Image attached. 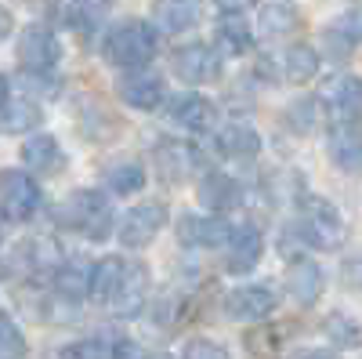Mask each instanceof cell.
I'll return each instance as SVG.
<instances>
[{
	"instance_id": "obj_1",
	"label": "cell",
	"mask_w": 362,
	"mask_h": 359,
	"mask_svg": "<svg viewBox=\"0 0 362 359\" xmlns=\"http://www.w3.org/2000/svg\"><path fill=\"white\" fill-rule=\"evenodd\" d=\"M148 283L153 280H148V268L141 261L109 254L90 268L87 297L95 305L109 309L112 316H138L148 302Z\"/></svg>"
},
{
	"instance_id": "obj_2",
	"label": "cell",
	"mask_w": 362,
	"mask_h": 359,
	"mask_svg": "<svg viewBox=\"0 0 362 359\" xmlns=\"http://www.w3.org/2000/svg\"><path fill=\"white\" fill-rule=\"evenodd\" d=\"M102 51H105V62L116 69H127V73L145 69L156 55V29L141 18H127L105 33Z\"/></svg>"
},
{
	"instance_id": "obj_3",
	"label": "cell",
	"mask_w": 362,
	"mask_h": 359,
	"mask_svg": "<svg viewBox=\"0 0 362 359\" xmlns=\"http://www.w3.org/2000/svg\"><path fill=\"white\" fill-rule=\"evenodd\" d=\"M62 225L80 232L90 244H102L112 236V203L105 193L98 189H76L66 203H62Z\"/></svg>"
},
{
	"instance_id": "obj_4",
	"label": "cell",
	"mask_w": 362,
	"mask_h": 359,
	"mask_svg": "<svg viewBox=\"0 0 362 359\" xmlns=\"http://www.w3.org/2000/svg\"><path fill=\"white\" fill-rule=\"evenodd\" d=\"M293 232L300 236V244L315 247V251H337L344 244V236H348L341 211L329 200H308Z\"/></svg>"
},
{
	"instance_id": "obj_5",
	"label": "cell",
	"mask_w": 362,
	"mask_h": 359,
	"mask_svg": "<svg viewBox=\"0 0 362 359\" xmlns=\"http://www.w3.org/2000/svg\"><path fill=\"white\" fill-rule=\"evenodd\" d=\"M40 211V186L29 171H0V218L4 222H29Z\"/></svg>"
},
{
	"instance_id": "obj_6",
	"label": "cell",
	"mask_w": 362,
	"mask_h": 359,
	"mask_svg": "<svg viewBox=\"0 0 362 359\" xmlns=\"http://www.w3.org/2000/svg\"><path fill=\"white\" fill-rule=\"evenodd\" d=\"M170 211H167V203L163 200H145V203H134L131 211L119 218L116 225V239L124 244L127 251H141L148 247L153 239L160 236V229L167 225Z\"/></svg>"
},
{
	"instance_id": "obj_7",
	"label": "cell",
	"mask_w": 362,
	"mask_h": 359,
	"mask_svg": "<svg viewBox=\"0 0 362 359\" xmlns=\"http://www.w3.org/2000/svg\"><path fill=\"white\" fill-rule=\"evenodd\" d=\"M334 124H358L362 116V76L355 73H337L322 84L319 102H315Z\"/></svg>"
},
{
	"instance_id": "obj_8",
	"label": "cell",
	"mask_w": 362,
	"mask_h": 359,
	"mask_svg": "<svg viewBox=\"0 0 362 359\" xmlns=\"http://www.w3.org/2000/svg\"><path fill=\"white\" fill-rule=\"evenodd\" d=\"M58 58H62V44L47 25H25L18 33V62L29 76H47Z\"/></svg>"
},
{
	"instance_id": "obj_9",
	"label": "cell",
	"mask_w": 362,
	"mask_h": 359,
	"mask_svg": "<svg viewBox=\"0 0 362 359\" xmlns=\"http://www.w3.org/2000/svg\"><path fill=\"white\" fill-rule=\"evenodd\" d=\"M276 305H279V294L272 283H247L225 294V312L239 323H257L276 312Z\"/></svg>"
},
{
	"instance_id": "obj_10",
	"label": "cell",
	"mask_w": 362,
	"mask_h": 359,
	"mask_svg": "<svg viewBox=\"0 0 362 359\" xmlns=\"http://www.w3.org/2000/svg\"><path fill=\"white\" fill-rule=\"evenodd\" d=\"M153 171L163 178V182L177 186L189 182V178L199 171V156L189 142H174V138H160L153 149Z\"/></svg>"
},
{
	"instance_id": "obj_11",
	"label": "cell",
	"mask_w": 362,
	"mask_h": 359,
	"mask_svg": "<svg viewBox=\"0 0 362 359\" xmlns=\"http://www.w3.org/2000/svg\"><path fill=\"white\" fill-rule=\"evenodd\" d=\"M170 66L185 84H214L221 76V55L210 44H181Z\"/></svg>"
},
{
	"instance_id": "obj_12",
	"label": "cell",
	"mask_w": 362,
	"mask_h": 359,
	"mask_svg": "<svg viewBox=\"0 0 362 359\" xmlns=\"http://www.w3.org/2000/svg\"><path fill=\"white\" fill-rule=\"evenodd\" d=\"M116 91H119V98H124L131 109L153 113V109L163 106V98H167V84H163V76L153 73V69H131L124 80L116 84Z\"/></svg>"
},
{
	"instance_id": "obj_13",
	"label": "cell",
	"mask_w": 362,
	"mask_h": 359,
	"mask_svg": "<svg viewBox=\"0 0 362 359\" xmlns=\"http://www.w3.org/2000/svg\"><path fill=\"white\" fill-rule=\"evenodd\" d=\"M261 254H264V236L254 225H235L225 244V268L232 276H247L257 268Z\"/></svg>"
},
{
	"instance_id": "obj_14",
	"label": "cell",
	"mask_w": 362,
	"mask_h": 359,
	"mask_svg": "<svg viewBox=\"0 0 362 359\" xmlns=\"http://www.w3.org/2000/svg\"><path fill=\"white\" fill-rule=\"evenodd\" d=\"M232 236V225L221 215H185L177 218V239L185 247H225Z\"/></svg>"
},
{
	"instance_id": "obj_15",
	"label": "cell",
	"mask_w": 362,
	"mask_h": 359,
	"mask_svg": "<svg viewBox=\"0 0 362 359\" xmlns=\"http://www.w3.org/2000/svg\"><path fill=\"white\" fill-rule=\"evenodd\" d=\"M214 116H218L214 102H206L203 95H192V91L170 98V106H167V120H170V124L181 127V131H192V135L214 127Z\"/></svg>"
},
{
	"instance_id": "obj_16",
	"label": "cell",
	"mask_w": 362,
	"mask_h": 359,
	"mask_svg": "<svg viewBox=\"0 0 362 359\" xmlns=\"http://www.w3.org/2000/svg\"><path fill=\"white\" fill-rule=\"evenodd\" d=\"M326 149L341 171H362V124H334L326 135Z\"/></svg>"
},
{
	"instance_id": "obj_17",
	"label": "cell",
	"mask_w": 362,
	"mask_h": 359,
	"mask_svg": "<svg viewBox=\"0 0 362 359\" xmlns=\"http://www.w3.org/2000/svg\"><path fill=\"white\" fill-rule=\"evenodd\" d=\"M203 18V0H156L153 22L163 33H189Z\"/></svg>"
},
{
	"instance_id": "obj_18",
	"label": "cell",
	"mask_w": 362,
	"mask_h": 359,
	"mask_svg": "<svg viewBox=\"0 0 362 359\" xmlns=\"http://www.w3.org/2000/svg\"><path fill=\"white\" fill-rule=\"evenodd\" d=\"M286 290L297 305H315L319 302V294H322V268L308 258H300L286 268Z\"/></svg>"
},
{
	"instance_id": "obj_19",
	"label": "cell",
	"mask_w": 362,
	"mask_h": 359,
	"mask_svg": "<svg viewBox=\"0 0 362 359\" xmlns=\"http://www.w3.org/2000/svg\"><path fill=\"white\" fill-rule=\"evenodd\" d=\"M214 149L225 160H254L261 153V138L247 124H228L214 135Z\"/></svg>"
},
{
	"instance_id": "obj_20",
	"label": "cell",
	"mask_w": 362,
	"mask_h": 359,
	"mask_svg": "<svg viewBox=\"0 0 362 359\" xmlns=\"http://www.w3.org/2000/svg\"><path fill=\"white\" fill-rule=\"evenodd\" d=\"M40 120H44L40 102H33L29 95L8 98L4 106H0V131H4V135H25V131H33Z\"/></svg>"
},
{
	"instance_id": "obj_21",
	"label": "cell",
	"mask_w": 362,
	"mask_h": 359,
	"mask_svg": "<svg viewBox=\"0 0 362 359\" xmlns=\"http://www.w3.org/2000/svg\"><path fill=\"white\" fill-rule=\"evenodd\" d=\"M326 44L337 51V58L348 55V51H355L362 44V8L358 4L348 8V11H341L334 22L326 25Z\"/></svg>"
},
{
	"instance_id": "obj_22",
	"label": "cell",
	"mask_w": 362,
	"mask_h": 359,
	"mask_svg": "<svg viewBox=\"0 0 362 359\" xmlns=\"http://www.w3.org/2000/svg\"><path fill=\"white\" fill-rule=\"evenodd\" d=\"M214 40L225 55H247L250 44H254V33L243 15H221L218 18V29H214Z\"/></svg>"
},
{
	"instance_id": "obj_23",
	"label": "cell",
	"mask_w": 362,
	"mask_h": 359,
	"mask_svg": "<svg viewBox=\"0 0 362 359\" xmlns=\"http://www.w3.org/2000/svg\"><path fill=\"white\" fill-rule=\"evenodd\" d=\"M90 268H95V265H87V261H80V258L62 261V268L54 273V290H58V297H69V302H80V297H87Z\"/></svg>"
},
{
	"instance_id": "obj_24",
	"label": "cell",
	"mask_w": 362,
	"mask_h": 359,
	"mask_svg": "<svg viewBox=\"0 0 362 359\" xmlns=\"http://www.w3.org/2000/svg\"><path fill=\"white\" fill-rule=\"evenodd\" d=\"M58 160H62V149L51 135H33L25 145H22V164L33 171V174H44V171H54Z\"/></svg>"
},
{
	"instance_id": "obj_25",
	"label": "cell",
	"mask_w": 362,
	"mask_h": 359,
	"mask_svg": "<svg viewBox=\"0 0 362 359\" xmlns=\"http://www.w3.org/2000/svg\"><path fill=\"white\" fill-rule=\"evenodd\" d=\"M319 73V51L308 44H293L283 51V76L290 84H308Z\"/></svg>"
},
{
	"instance_id": "obj_26",
	"label": "cell",
	"mask_w": 362,
	"mask_h": 359,
	"mask_svg": "<svg viewBox=\"0 0 362 359\" xmlns=\"http://www.w3.org/2000/svg\"><path fill=\"white\" fill-rule=\"evenodd\" d=\"M199 200H203L206 207H214V211H225V207H232V203L239 200V186H235V178H228V174H218V171L203 174Z\"/></svg>"
},
{
	"instance_id": "obj_27",
	"label": "cell",
	"mask_w": 362,
	"mask_h": 359,
	"mask_svg": "<svg viewBox=\"0 0 362 359\" xmlns=\"http://www.w3.org/2000/svg\"><path fill=\"white\" fill-rule=\"evenodd\" d=\"M257 25H261V37H268V40L286 37V33H293V29H297V11L290 4H264Z\"/></svg>"
},
{
	"instance_id": "obj_28",
	"label": "cell",
	"mask_w": 362,
	"mask_h": 359,
	"mask_svg": "<svg viewBox=\"0 0 362 359\" xmlns=\"http://www.w3.org/2000/svg\"><path fill=\"white\" fill-rule=\"evenodd\" d=\"M322 331L329 334V341H334V345H341V348H355V345H362V326H358V319H355L351 312H341V309H334V312L326 316Z\"/></svg>"
},
{
	"instance_id": "obj_29",
	"label": "cell",
	"mask_w": 362,
	"mask_h": 359,
	"mask_svg": "<svg viewBox=\"0 0 362 359\" xmlns=\"http://www.w3.org/2000/svg\"><path fill=\"white\" fill-rule=\"evenodd\" d=\"M105 186L116 196H131L145 186V167L141 164H116V167L105 171Z\"/></svg>"
},
{
	"instance_id": "obj_30",
	"label": "cell",
	"mask_w": 362,
	"mask_h": 359,
	"mask_svg": "<svg viewBox=\"0 0 362 359\" xmlns=\"http://www.w3.org/2000/svg\"><path fill=\"white\" fill-rule=\"evenodd\" d=\"M25 355V338L18 331V323L0 312V359H22Z\"/></svg>"
},
{
	"instance_id": "obj_31",
	"label": "cell",
	"mask_w": 362,
	"mask_h": 359,
	"mask_svg": "<svg viewBox=\"0 0 362 359\" xmlns=\"http://www.w3.org/2000/svg\"><path fill=\"white\" fill-rule=\"evenodd\" d=\"M181 359H232V355L214 338H189L185 348H181Z\"/></svg>"
},
{
	"instance_id": "obj_32",
	"label": "cell",
	"mask_w": 362,
	"mask_h": 359,
	"mask_svg": "<svg viewBox=\"0 0 362 359\" xmlns=\"http://www.w3.org/2000/svg\"><path fill=\"white\" fill-rule=\"evenodd\" d=\"M319 106L312 102V98H300L297 106H290L286 109V124L297 131V135H308V131H315V120H319V113H315Z\"/></svg>"
},
{
	"instance_id": "obj_33",
	"label": "cell",
	"mask_w": 362,
	"mask_h": 359,
	"mask_svg": "<svg viewBox=\"0 0 362 359\" xmlns=\"http://www.w3.org/2000/svg\"><path fill=\"white\" fill-rule=\"evenodd\" d=\"M62 359H109V345L102 338H80L62 348Z\"/></svg>"
},
{
	"instance_id": "obj_34",
	"label": "cell",
	"mask_w": 362,
	"mask_h": 359,
	"mask_svg": "<svg viewBox=\"0 0 362 359\" xmlns=\"http://www.w3.org/2000/svg\"><path fill=\"white\" fill-rule=\"evenodd\" d=\"M141 355H145V348L127 341V338H119L116 345H109V359H141Z\"/></svg>"
},
{
	"instance_id": "obj_35",
	"label": "cell",
	"mask_w": 362,
	"mask_h": 359,
	"mask_svg": "<svg viewBox=\"0 0 362 359\" xmlns=\"http://www.w3.org/2000/svg\"><path fill=\"white\" fill-rule=\"evenodd\" d=\"M341 276H344L348 287H362V254H355V258L344 261V273Z\"/></svg>"
},
{
	"instance_id": "obj_36",
	"label": "cell",
	"mask_w": 362,
	"mask_h": 359,
	"mask_svg": "<svg viewBox=\"0 0 362 359\" xmlns=\"http://www.w3.org/2000/svg\"><path fill=\"white\" fill-rule=\"evenodd\" d=\"M214 4L221 8V15H243L257 4V0H214Z\"/></svg>"
},
{
	"instance_id": "obj_37",
	"label": "cell",
	"mask_w": 362,
	"mask_h": 359,
	"mask_svg": "<svg viewBox=\"0 0 362 359\" xmlns=\"http://www.w3.org/2000/svg\"><path fill=\"white\" fill-rule=\"evenodd\" d=\"M11 29H15V18H11V11H8L4 4H0V44L11 37Z\"/></svg>"
},
{
	"instance_id": "obj_38",
	"label": "cell",
	"mask_w": 362,
	"mask_h": 359,
	"mask_svg": "<svg viewBox=\"0 0 362 359\" xmlns=\"http://www.w3.org/2000/svg\"><path fill=\"white\" fill-rule=\"evenodd\" d=\"M293 359H341L337 352H326V348H305V352H297Z\"/></svg>"
},
{
	"instance_id": "obj_39",
	"label": "cell",
	"mask_w": 362,
	"mask_h": 359,
	"mask_svg": "<svg viewBox=\"0 0 362 359\" xmlns=\"http://www.w3.org/2000/svg\"><path fill=\"white\" fill-rule=\"evenodd\" d=\"M4 102H8V76L0 73V106H4Z\"/></svg>"
},
{
	"instance_id": "obj_40",
	"label": "cell",
	"mask_w": 362,
	"mask_h": 359,
	"mask_svg": "<svg viewBox=\"0 0 362 359\" xmlns=\"http://www.w3.org/2000/svg\"><path fill=\"white\" fill-rule=\"evenodd\" d=\"M141 359H170V355H167V352H145Z\"/></svg>"
}]
</instances>
